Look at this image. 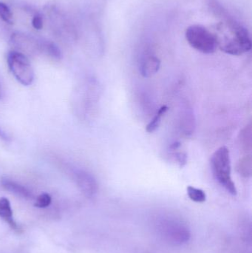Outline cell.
Returning <instances> with one entry per match:
<instances>
[{
    "mask_svg": "<svg viewBox=\"0 0 252 253\" xmlns=\"http://www.w3.org/2000/svg\"><path fill=\"white\" fill-rule=\"evenodd\" d=\"M216 34L217 47L228 54L240 56L252 49V40L247 29L234 21L221 23Z\"/></svg>",
    "mask_w": 252,
    "mask_h": 253,
    "instance_id": "6da1fadb",
    "label": "cell"
},
{
    "mask_svg": "<svg viewBox=\"0 0 252 253\" xmlns=\"http://www.w3.org/2000/svg\"><path fill=\"white\" fill-rule=\"evenodd\" d=\"M210 163L216 181L228 193L232 196H236L238 191L232 180V165L229 149L223 146L216 150L212 156Z\"/></svg>",
    "mask_w": 252,
    "mask_h": 253,
    "instance_id": "7a4b0ae2",
    "label": "cell"
},
{
    "mask_svg": "<svg viewBox=\"0 0 252 253\" xmlns=\"http://www.w3.org/2000/svg\"><path fill=\"white\" fill-rule=\"evenodd\" d=\"M186 41L191 47L204 54H212L217 48L216 34L202 25H191L186 31Z\"/></svg>",
    "mask_w": 252,
    "mask_h": 253,
    "instance_id": "3957f363",
    "label": "cell"
},
{
    "mask_svg": "<svg viewBox=\"0 0 252 253\" xmlns=\"http://www.w3.org/2000/svg\"><path fill=\"white\" fill-rule=\"evenodd\" d=\"M7 65L13 77L22 85L29 86L34 80V71L28 56L16 50L9 52Z\"/></svg>",
    "mask_w": 252,
    "mask_h": 253,
    "instance_id": "277c9868",
    "label": "cell"
},
{
    "mask_svg": "<svg viewBox=\"0 0 252 253\" xmlns=\"http://www.w3.org/2000/svg\"><path fill=\"white\" fill-rule=\"evenodd\" d=\"M99 96V87L96 81L90 80L83 83L75 95V110L78 114L84 117L88 116L97 104Z\"/></svg>",
    "mask_w": 252,
    "mask_h": 253,
    "instance_id": "5b68a950",
    "label": "cell"
},
{
    "mask_svg": "<svg viewBox=\"0 0 252 253\" xmlns=\"http://www.w3.org/2000/svg\"><path fill=\"white\" fill-rule=\"evenodd\" d=\"M42 41L28 34L16 32L12 34L10 43L16 51L26 56H34L42 54Z\"/></svg>",
    "mask_w": 252,
    "mask_h": 253,
    "instance_id": "8992f818",
    "label": "cell"
},
{
    "mask_svg": "<svg viewBox=\"0 0 252 253\" xmlns=\"http://www.w3.org/2000/svg\"><path fill=\"white\" fill-rule=\"evenodd\" d=\"M72 175L75 184L84 196L91 198L97 193V181L91 173L84 169H74Z\"/></svg>",
    "mask_w": 252,
    "mask_h": 253,
    "instance_id": "52a82bcc",
    "label": "cell"
},
{
    "mask_svg": "<svg viewBox=\"0 0 252 253\" xmlns=\"http://www.w3.org/2000/svg\"><path fill=\"white\" fill-rule=\"evenodd\" d=\"M163 233L166 237L173 243L181 244L188 241L189 238V230L182 223L177 221H167L162 225Z\"/></svg>",
    "mask_w": 252,
    "mask_h": 253,
    "instance_id": "ba28073f",
    "label": "cell"
},
{
    "mask_svg": "<svg viewBox=\"0 0 252 253\" xmlns=\"http://www.w3.org/2000/svg\"><path fill=\"white\" fill-rule=\"evenodd\" d=\"M161 68V60L155 55H146L140 62L141 74L144 78H149L157 74Z\"/></svg>",
    "mask_w": 252,
    "mask_h": 253,
    "instance_id": "9c48e42d",
    "label": "cell"
},
{
    "mask_svg": "<svg viewBox=\"0 0 252 253\" xmlns=\"http://www.w3.org/2000/svg\"><path fill=\"white\" fill-rule=\"evenodd\" d=\"M1 184L6 190L19 196V197L26 199L34 198V194L29 189L27 188L22 184L13 181V180L9 179V178H3L2 181H1Z\"/></svg>",
    "mask_w": 252,
    "mask_h": 253,
    "instance_id": "30bf717a",
    "label": "cell"
},
{
    "mask_svg": "<svg viewBox=\"0 0 252 253\" xmlns=\"http://www.w3.org/2000/svg\"><path fill=\"white\" fill-rule=\"evenodd\" d=\"M0 218L7 223L13 230H19L18 224L13 218L11 205L7 198L0 199Z\"/></svg>",
    "mask_w": 252,
    "mask_h": 253,
    "instance_id": "8fae6325",
    "label": "cell"
},
{
    "mask_svg": "<svg viewBox=\"0 0 252 253\" xmlns=\"http://www.w3.org/2000/svg\"><path fill=\"white\" fill-rule=\"evenodd\" d=\"M42 54L49 56L51 59L59 60L62 59V53L60 48L54 42L48 40L42 41Z\"/></svg>",
    "mask_w": 252,
    "mask_h": 253,
    "instance_id": "7c38bea8",
    "label": "cell"
},
{
    "mask_svg": "<svg viewBox=\"0 0 252 253\" xmlns=\"http://www.w3.org/2000/svg\"><path fill=\"white\" fill-rule=\"evenodd\" d=\"M168 109V106H167V105H163L162 107H161L158 109V111L155 114V117L149 122V124L146 126V132L152 133V132H155L159 127L161 123V120H162L163 117L165 115Z\"/></svg>",
    "mask_w": 252,
    "mask_h": 253,
    "instance_id": "4fadbf2b",
    "label": "cell"
},
{
    "mask_svg": "<svg viewBox=\"0 0 252 253\" xmlns=\"http://www.w3.org/2000/svg\"><path fill=\"white\" fill-rule=\"evenodd\" d=\"M238 171L240 175L243 176L250 177L252 175V157L251 155L245 156L238 162Z\"/></svg>",
    "mask_w": 252,
    "mask_h": 253,
    "instance_id": "5bb4252c",
    "label": "cell"
},
{
    "mask_svg": "<svg viewBox=\"0 0 252 253\" xmlns=\"http://www.w3.org/2000/svg\"><path fill=\"white\" fill-rule=\"evenodd\" d=\"M240 144L243 150L251 151L252 150V127L251 126H246L240 134Z\"/></svg>",
    "mask_w": 252,
    "mask_h": 253,
    "instance_id": "9a60e30c",
    "label": "cell"
},
{
    "mask_svg": "<svg viewBox=\"0 0 252 253\" xmlns=\"http://www.w3.org/2000/svg\"><path fill=\"white\" fill-rule=\"evenodd\" d=\"M188 196L191 200L197 203H203L207 200V195L205 192L201 189L195 188V187L189 186L186 189Z\"/></svg>",
    "mask_w": 252,
    "mask_h": 253,
    "instance_id": "2e32d148",
    "label": "cell"
},
{
    "mask_svg": "<svg viewBox=\"0 0 252 253\" xmlns=\"http://www.w3.org/2000/svg\"><path fill=\"white\" fill-rule=\"evenodd\" d=\"M0 18L6 23H13V13L5 3L0 1Z\"/></svg>",
    "mask_w": 252,
    "mask_h": 253,
    "instance_id": "e0dca14e",
    "label": "cell"
},
{
    "mask_svg": "<svg viewBox=\"0 0 252 253\" xmlns=\"http://www.w3.org/2000/svg\"><path fill=\"white\" fill-rule=\"evenodd\" d=\"M52 202V198L48 193H41L36 198L34 206L38 208H46L50 206Z\"/></svg>",
    "mask_w": 252,
    "mask_h": 253,
    "instance_id": "ac0fdd59",
    "label": "cell"
},
{
    "mask_svg": "<svg viewBox=\"0 0 252 253\" xmlns=\"http://www.w3.org/2000/svg\"><path fill=\"white\" fill-rule=\"evenodd\" d=\"M32 25L35 29L41 30L43 28V17L41 13H35L32 19Z\"/></svg>",
    "mask_w": 252,
    "mask_h": 253,
    "instance_id": "d6986e66",
    "label": "cell"
},
{
    "mask_svg": "<svg viewBox=\"0 0 252 253\" xmlns=\"http://www.w3.org/2000/svg\"><path fill=\"white\" fill-rule=\"evenodd\" d=\"M175 157H176V161H177L179 165H180V168H183L186 165L187 162V155L184 152H177L175 153Z\"/></svg>",
    "mask_w": 252,
    "mask_h": 253,
    "instance_id": "ffe728a7",
    "label": "cell"
},
{
    "mask_svg": "<svg viewBox=\"0 0 252 253\" xmlns=\"http://www.w3.org/2000/svg\"><path fill=\"white\" fill-rule=\"evenodd\" d=\"M0 139L4 140V141H9L10 140L8 135L1 128H0Z\"/></svg>",
    "mask_w": 252,
    "mask_h": 253,
    "instance_id": "44dd1931",
    "label": "cell"
},
{
    "mask_svg": "<svg viewBox=\"0 0 252 253\" xmlns=\"http://www.w3.org/2000/svg\"><path fill=\"white\" fill-rule=\"evenodd\" d=\"M3 94V88H2V84H1V80H0V99L2 97Z\"/></svg>",
    "mask_w": 252,
    "mask_h": 253,
    "instance_id": "7402d4cb",
    "label": "cell"
}]
</instances>
